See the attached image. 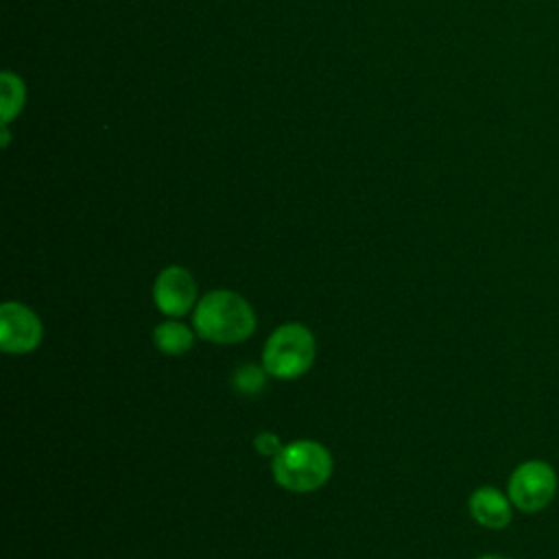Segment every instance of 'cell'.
I'll return each instance as SVG.
<instances>
[{"label": "cell", "mask_w": 559, "mask_h": 559, "mask_svg": "<svg viewBox=\"0 0 559 559\" xmlns=\"http://www.w3.org/2000/svg\"><path fill=\"white\" fill-rule=\"evenodd\" d=\"M194 332L216 345H236L255 330V312L251 304L227 288L203 295L192 312Z\"/></svg>", "instance_id": "obj_1"}, {"label": "cell", "mask_w": 559, "mask_h": 559, "mask_svg": "<svg viewBox=\"0 0 559 559\" xmlns=\"http://www.w3.org/2000/svg\"><path fill=\"white\" fill-rule=\"evenodd\" d=\"M332 469V454L323 443L312 439L286 443L271 463L275 483L295 493H308L323 487L330 480Z\"/></svg>", "instance_id": "obj_2"}, {"label": "cell", "mask_w": 559, "mask_h": 559, "mask_svg": "<svg viewBox=\"0 0 559 559\" xmlns=\"http://www.w3.org/2000/svg\"><path fill=\"white\" fill-rule=\"evenodd\" d=\"M317 356L314 334L297 321H288L271 332L262 349V367L277 380L304 376Z\"/></svg>", "instance_id": "obj_3"}, {"label": "cell", "mask_w": 559, "mask_h": 559, "mask_svg": "<svg viewBox=\"0 0 559 559\" xmlns=\"http://www.w3.org/2000/svg\"><path fill=\"white\" fill-rule=\"evenodd\" d=\"M507 493L515 509L524 513L542 511L557 493V472L542 459L524 461L511 472Z\"/></svg>", "instance_id": "obj_4"}, {"label": "cell", "mask_w": 559, "mask_h": 559, "mask_svg": "<svg viewBox=\"0 0 559 559\" xmlns=\"http://www.w3.org/2000/svg\"><path fill=\"white\" fill-rule=\"evenodd\" d=\"M44 325L39 317L20 301L0 306V347L7 354H28L39 347Z\"/></svg>", "instance_id": "obj_5"}, {"label": "cell", "mask_w": 559, "mask_h": 559, "mask_svg": "<svg viewBox=\"0 0 559 559\" xmlns=\"http://www.w3.org/2000/svg\"><path fill=\"white\" fill-rule=\"evenodd\" d=\"M153 301L166 317H183L197 306V280L179 264H170L155 277Z\"/></svg>", "instance_id": "obj_6"}, {"label": "cell", "mask_w": 559, "mask_h": 559, "mask_svg": "<svg viewBox=\"0 0 559 559\" xmlns=\"http://www.w3.org/2000/svg\"><path fill=\"white\" fill-rule=\"evenodd\" d=\"M467 507L474 522H478L485 528L498 531L509 526L513 520V502L509 493H502L498 487L491 485L474 489L467 500Z\"/></svg>", "instance_id": "obj_7"}, {"label": "cell", "mask_w": 559, "mask_h": 559, "mask_svg": "<svg viewBox=\"0 0 559 559\" xmlns=\"http://www.w3.org/2000/svg\"><path fill=\"white\" fill-rule=\"evenodd\" d=\"M194 330L181 321L168 319L162 321L155 330H153V343L162 354L168 356H181L186 352L192 349L194 345Z\"/></svg>", "instance_id": "obj_8"}, {"label": "cell", "mask_w": 559, "mask_h": 559, "mask_svg": "<svg viewBox=\"0 0 559 559\" xmlns=\"http://www.w3.org/2000/svg\"><path fill=\"white\" fill-rule=\"evenodd\" d=\"M24 105V83L13 72L0 74V116L2 122H9L13 116L20 114Z\"/></svg>", "instance_id": "obj_9"}, {"label": "cell", "mask_w": 559, "mask_h": 559, "mask_svg": "<svg viewBox=\"0 0 559 559\" xmlns=\"http://www.w3.org/2000/svg\"><path fill=\"white\" fill-rule=\"evenodd\" d=\"M266 369L264 367H258V365H242L236 369L234 373V386L236 391L240 393H247V395H255L260 389H264L266 384Z\"/></svg>", "instance_id": "obj_10"}, {"label": "cell", "mask_w": 559, "mask_h": 559, "mask_svg": "<svg viewBox=\"0 0 559 559\" xmlns=\"http://www.w3.org/2000/svg\"><path fill=\"white\" fill-rule=\"evenodd\" d=\"M282 448H284V443H282L280 437H277L275 432H271V430H262V432H258V435L253 437V450H255L258 454H262V456L275 459Z\"/></svg>", "instance_id": "obj_11"}, {"label": "cell", "mask_w": 559, "mask_h": 559, "mask_svg": "<svg viewBox=\"0 0 559 559\" xmlns=\"http://www.w3.org/2000/svg\"><path fill=\"white\" fill-rule=\"evenodd\" d=\"M478 559H509V557H502V555H480Z\"/></svg>", "instance_id": "obj_12"}]
</instances>
